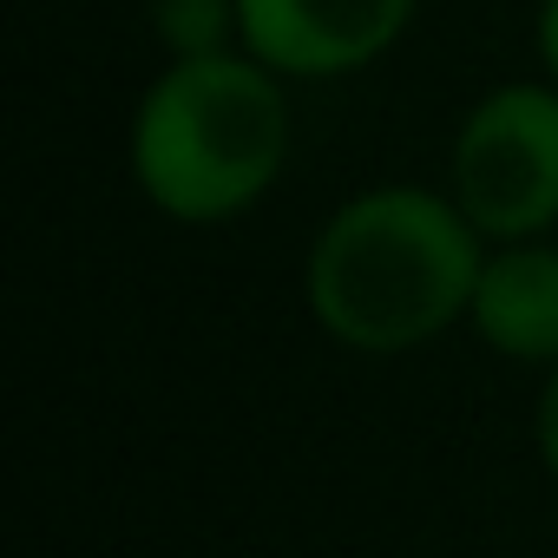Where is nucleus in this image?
Instances as JSON below:
<instances>
[{
  "label": "nucleus",
  "mask_w": 558,
  "mask_h": 558,
  "mask_svg": "<svg viewBox=\"0 0 558 558\" xmlns=\"http://www.w3.org/2000/svg\"><path fill=\"white\" fill-rule=\"evenodd\" d=\"M125 165L138 197L171 223H230L263 204L290 165V93L263 60H171L132 106Z\"/></svg>",
  "instance_id": "f03ea898"
},
{
  "label": "nucleus",
  "mask_w": 558,
  "mask_h": 558,
  "mask_svg": "<svg viewBox=\"0 0 558 558\" xmlns=\"http://www.w3.org/2000/svg\"><path fill=\"white\" fill-rule=\"evenodd\" d=\"M447 197L486 243H525L558 223V86H493L447 145Z\"/></svg>",
  "instance_id": "7ed1b4c3"
},
{
  "label": "nucleus",
  "mask_w": 558,
  "mask_h": 558,
  "mask_svg": "<svg viewBox=\"0 0 558 558\" xmlns=\"http://www.w3.org/2000/svg\"><path fill=\"white\" fill-rule=\"evenodd\" d=\"M532 440H538L545 473L558 480V362L545 368V388H538V408H532Z\"/></svg>",
  "instance_id": "0eeeda50"
},
{
  "label": "nucleus",
  "mask_w": 558,
  "mask_h": 558,
  "mask_svg": "<svg viewBox=\"0 0 558 558\" xmlns=\"http://www.w3.org/2000/svg\"><path fill=\"white\" fill-rule=\"evenodd\" d=\"M532 47L545 60V80L558 86V0H538V14H532Z\"/></svg>",
  "instance_id": "6e6552de"
},
{
  "label": "nucleus",
  "mask_w": 558,
  "mask_h": 558,
  "mask_svg": "<svg viewBox=\"0 0 558 558\" xmlns=\"http://www.w3.org/2000/svg\"><path fill=\"white\" fill-rule=\"evenodd\" d=\"M145 21L171 60H210L243 47V8L236 0H145Z\"/></svg>",
  "instance_id": "423d86ee"
},
{
  "label": "nucleus",
  "mask_w": 558,
  "mask_h": 558,
  "mask_svg": "<svg viewBox=\"0 0 558 558\" xmlns=\"http://www.w3.org/2000/svg\"><path fill=\"white\" fill-rule=\"evenodd\" d=\"M473 336L506 362H558V250L545 236L493 243L466 310Z\"/></svg>",
  "instance_id": "39448f33"
},
{
  "label": "nucleus",
  "mask_w": 558,
  "mask_h": 558,
  "mask_svg": "<svg viewBox=\"0 0 558 558\" xmlns=\"http://www.w3.org/2000/svg\"><path fill=\"white\" fill-rule=\"evenodd\" d=\"M486 236L447 191L375 184L342 197L310 256L303 303L316 329L355 355H408L440 342L473 310Z\"/></svg>",
  "instance_id": "f257e3e1"
},
{
  "label": "nucleus",
  "mask_w": 558,
  "mask_h": 558,
  "mask_svg": "<svg viewBox=\"0 0 558 558\" xmlns=\"http://www.w3.org/2000/svg\"><path fill=\"white\" fill-rule=\"evenodd\" d=\"M243 53L283 80H349L388 60L421 0H236Z\"/></svg>",
  "instance_id": "20e7f679"
}]
</instances>
